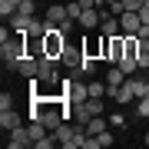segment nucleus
Masks as SVG:
<instances>
[{"label": "nucleus", "mask_w": 149, "mask_h": 149, "mask_svg": "<svg viewBox=\"0 0 149 149\" xmlns=\"http://www.w3.org/2000/svg\"><path fill=\"white\" fill-rule=\"evenodd\" d=\"M86 86H90V96H96V100H103V96L109 93V86H106V83H100V80H90Z\"/></svg>", "instance_id": "aec40b11"}, {"label": "nucleus", "mask_w": 149, "mask_h": 149, "mask_svg": "<svg viewBox=\"0 0 149 149\" xmlns=\"http://www.w3.org/2000/svg\"><path fill=\"white\" fill-rule=\"evenodd\" d=\"M17 7H20V0H0V13H3V20H10L17 13Z\"/></svg>", "instance_id": "4be33fe9"}, {"label": "nucleus", "mask_w": 149, "mask_h": 149, "mask_svg": "<svg viewBox=\"0 0 149 149\" xmlns=\"http://www.w3.org/2000/svg\"><path fill=\"white\" fill-rule=\"evenodd\" d=\"M123 7H126V10H139V7H143V0H123Z\"/></svg>", "instance_id": "c756f323"}, {"label": "nucleus", "mask_w": 149, "mask_h": 149, "mask_svg": "<svg viewBox=\"0 0 149 149\" xmlns=\"http://www.w3.org/2000/svg\"><path fill=\"white\" fill-rule=\"evenodd\" d=\"M119 27H123V33H136L139 27H143V17H139V10H126L119 17Z\"/></svg>", "instance_id": "9d476101"}, {"label": "nucleus", "mask_w": 149, "mask_h": 149, "mask_svg": "<svg viewBox=\"0 0 149 149\" xmlns=\"http://www.w3.org/2000/svg\"><path fill=\"white\" fill-rule=\"evenodd\" d=\"M23 56H27V43H23V33H13L10 40L0 43V60H3V66L10 70V73H17L23 63Z\"/></svg>", "instance_id": "f257e3e1"}, {"label": "nucleus", "mask_w": 149, "mask_h": 149, "mask_svg": "<svg viewBox=\"0 0 149 149\" xmlns=\"http://www.w3.org/2000/svg\"><path fill=\"white\" fill-rule=\"evenodd\" d=\"M56 63H60V60L47 56V53H40V66H37V80H40V83H60Z\"/></svg>", "instance_id": "20e7f679"}, {"label": "nucleus", "mask_w": 149, "mask_h": 149, "mask_svg": "<svg viewBox=\"0 0 149 149\" xmlns=\"http://www.w3.org/2000/svg\"><path fill=\"white\" fill-rule=\"evenodd\" d=\"M83 106H86V113H90V116H103V100H96V96H90Z\"/></svg>", "instance_id": "5701e85b"}, {"label": "nucleus", "mask_w": 149, "mask_h": 149, "mask_svg": "<svg viewBox=\"0 0 149 149\" xmlns=\"http://www.w3.org/2000/svg\"><path fill=\"white\" fill-rule=\"evenodd\" d=\"M139 17H143V23H149V7H139Z\"/></svg>", "instance_id": "2f4dec72"}, {"label": "nucleus", "mask_w": 149, "mask_h": 149, "mask_svg": "<svg viewBox=\"0 0 149 149\" xmlns=\"http://www.w3.org/2000/svg\"><path fill=\"white\" fill-rule=\"evenodd\" d=\"M0 126H3V133L23 126V123H20V113H13V106H10V109H0Z\"/></svg>", "instance_id": "2eb2a0df"}, {"label": "nucleus", "mask_w": 149, "mask_h": 149, "mask_svg": "<svg viewBox=\"0 0 149 149\" xmlns=\"http://www.w3.org/2000/svg\"><path fill=\"white\" fill-rule=\"evenodd\" d=\"M63 50H66V33L56 30V27H50L47 37H43V53L53 56V60H60V53H63Z\"/></svg>", "instance_id": "f03ea898"}, {"label": "nucleus", "mask_w": 149, "mask_h": 149, "mask_svg": "<svg viewBox=\"0 0 149 149\" xmlns=\"http://www.w3.org/2000/svg\"><path fill=\"white\" fill-rule=\"evenodd\" d=\"M136 116L149 119V96H143V100H139V106H136Z\"/></svg>", "instance_id": "393cba45"}, {"label": "nucleus", "mask_w": 149, "mask_h": 149, "mask_svg": "<svg viewBox=\"0 0 149 149\" xmlns=\"http://www.w3.org/2000/svg\"><path fill=\"white\" fill-rule=\"evenodd\" d=\"M103 13H106V10H96V7H86V10L80 13V20H76V23H80V27H83L86 33H93V30H100V23H103Z\"/></svg>", "instance_id": "6e6552de"}, {"label": "nucleus", "mask_w": 149, "mask_h": 149, "mask_svg": "<svg viewBox=\"0 0 149 149\" xmlns=\"http://www.w3.org/2000/svg\"><path fill=\"white\" fill-rule=\"evenodd\" d=\"M143 7H149V0H143Z\"/></svg>", "instance_id": "e433bc0d"}, {"label": "nucleus", "mask_w": 149, "mask_h": 149, "mask_svg": "<svg viewBox=\"0 0 149 149\" xmlns=\"http://www.w3.org/2000/svg\"><path fill=\"white\" fill-rule=\"evenodd\" d=\"M139 66H149V50H146V53H139Z\"/></svg>", "instance_id": "473e14b6"}, {"label": "nucleus", "mask_w": 149, "mask_h": 149, "mask_svg": "<svg viewBox=\"0 0 149 149\" xmlns=\"http://www.w3.org/2000/svg\"><path fill=\"white\" fill-rule=\"evenodd\" d=\"M66 13L73 17V20H80V13H83V7H80V0H76V3H66Z\"/></svg>", "instance_id": "a878e982"}, {"label": "nucleus", "mask_w": 149, "mask_h": 149, "mask_svg": "<svg viewBox=\"0 0 149 149\" xmlns=\"http://www.w3.org/2000/svg\"><path fill=\"white\" fill-rule=\"evenodd\" d=\"M103 50H106V37H103V33H100V37H90V40H83V53L86 56H103Z\"/></svg>", "instance_id": "f8f14e48"}, {"label": "nucleus", "mask_w": 149, "mask_h": 149, "mask_svg": "<svg viewBox=\"0 0 149 149\" xmlns=\"http://www.w3.org/2000/svg\"><path fill=\"white\" fill-rule=\"evenodd\" d=\"M13 106V96L10 93H0V109H10Z\"/></svg>", "instance_id": "c85d7f7f"}, {"label": "nucleus", "mask_w": 149, "mask_h": 149, "mask_svg": "<svg viewBox=\"0 0 149 149\" xmlns=\"http://www.w3.org/2000/svg\"><path fill=\"white\" fill-rule=\"evenodd\" d=\"M7 23H10V30H13V33H30V23H33V17H27V13H20V10H17V13H13Z\"/></svg>", "instance_id": "4468645a"}, {"label": "nucleus", "mask_w": 149, "mask_h": 149, "mask_svg": "<svg viewBox=\"0 0 149 149\" xmlns=\"http://www.w3.org/2000/svg\"><path fill=\"white\" fill-rule=\"evenodd\" d=\"M96 139H100V146H113V133H109V129H103Z\"/></svg>", "instance_id": "cd10ccee"}, {"label": "nucleus", "mask_w": 149, "mask_h": 149, "mask_svg": "<svg viewBox=\"0 0 149 149\" xmlns=\"http://www.w3.org/2000/svg\"><path fill=\"white\" fill-rule=\"evenodd\" d=\"M129 83H133V93H136V100L149 96V80H133V76H129Z\"/></svg>", "instance_id": "412c9836"}, {"label": "nucleus", "mask_w": 149, "mask_h": 149, "mask_svg": "<svg viewBox=\"0 0 149 149\" xmlns=\"http://www.w3.org/2000/svg\"><path fill=\"white\" fill-rule=\"evenodd\" d=\"M20 13H27V17H33V0H20V7H17Z\"/></svg>", "instance_id": "bb28decb"}, {"label": "nucleus", "mask_w": 149, "mask_h": 149, "mask_svg": "<svg viewBox=\"0 0 149 149\" xmlns=\"http://www.w3.org/2000/svg\"><path fill=\"white\" fill-rule=\"evenodd\" d=\"M116 66H119V70H123V73H126V76H133L136 70H139V60H136V56H123V60H119Z\"/></svg>", "instance_id": "6ab92c4d"}, {"label": "nucleus", "mask_w": 149, "mask_h": 149, "mask_svg": "<svg viewBox=\"0 0 149 149\" xmlns=\"http://www.w3.org/2000/svg\"><path fill=\"white\" fill-rule=\"evenodd\" d=\"M83 56H86V53H83V47L76 50V47H70V43H66V50L60 53V63H63V66H70V70H80Z\"/></svg>", "instance_id": "1a4fd4ad"}, {"label": "nucleus", "mask_w": 149, "mask_h": 149, "mask_svg": "<svg viewBox=\"0 0 149 149\" xmlns=\"http://www.w3.org/2000/svg\"><path fill=\"white\" fill-rule=\"evenodd\" d=\"M43 20H47V27H56V30H63L73 17L66 13V3H56V7H50L47 13H43Z\"/></svg>", "instance_id": "39448f33"}, {"label": "nucleus", "mask_w": 149, "mask_h": 149, "mask_svg": "<svg viewBox=\"0 0 149 149\" xmlns=\"http://www.w3.org/2000/svg\"><path fill=\"white\" fill-rule=\"evenodd\" d=\"M143 143H146V146H149V133H146V136H143Z\"/></svg>", "instance_id": "c9c22d12"}, {"label": "nucleus", "mask_w": 149, "mask_h": 149, "mask_svg": "<svg viewBox=\"0 0 149 149\" xmlns=\"http://www.w3.org/2000/svg\"><path fill=\"white\" fill-rule=\"evenodd\" d=\"M37 66H40V56H30V53H27L17 73H20V76H27V80H33V76H37Z\"/></svg>", "instance_id": "dca6fc26"}, {"label": "nucleus", "mask_w": 149, "mask_h": 149, "mask_svg": "<svg viewBox=\"0 0 149 149\" xmlns=\"http://www.w3.org/2000/svg\"><path fill=\"white\" fill-rule=\"evenodd\" d=\"M100 33H103V37H119V33H123L119 17H113V13L106 10V13H103V23H100Z\"/></svg>", "instance_id": "9b49d317"}, {"label": "nucleus", "mask_w": 149, "mask_h": 149, "mask_svg": "<svg viewBox=\"0 0 149 149\" xmlns=\"http://www.w3.org/2000/svg\"><path fill=\"white\" fill-rule=\"evenodd\" d=\"M96 3H100V0H80V7H83V10H86V7H96Z\"/></svg>", "instance_id": "72a5a7b5"}, {"label": "nucleus", "mask_w": 149, "mask_h": 149, "mask_svg": "<svg viewBox=\"0 0 149 149\" xmlns=\"http://www.w3.org/2000/svg\"><path fill=\"white\" fill-rule=\"evenodd\" d=\"M66 100H70V106L86 103V100H90V86H86V83H76V80H66Z\"/></svg>", "instance_id": "0eeeda50"}, {"label": "nucleus", "mask_w": 149, "mask_h": 149, "mask_svg": "<svg viewBox=\"0 0 149 149\" xmlns=\"http://www.w3.org/2000/svg\"><path fill=\"white\" fill-rule=\"evenodd\" d=\"M113 100H116V103H133L136 100V93H133V83H123V86H116V90H113Z\"/></svg>", "instance_id": "f3484780"}, {"label": "nucleus", "mask_w": 149, "mask_h": 149, "mask_svg": "<svg viewBox=\"0 0 149 149\" xmlns=\"http://www.w3.org/2000/svg\"><path fill=\"white\" fill-rule=\"evenodd\" d=\"M126 80H129V76L123 73L116 63H109V73H106V86H109V93H106V96H113V90H116V86H123Z\"/></svg>", "instance_id": "ddd939ff"}, {"label": "nucleus", "mask_w": 149, "mask_h": 149, "mask_svg": "<svg viewBox=\"0 0 149 149\" xmlns=\"http://www.w3.org/2000/svg\"><path fill=\"white\" fill-rule=\"evenodd\" d=\"M106 126H109V119H106V116H93L90 123H86V133H90V136H100Z\"/></svg>", "instance_id": "a211bd4d"}, {"label": "nucleus", "mask_w": 149, "mask_h": 149, "mask_svg": "<svg viewBox=\"0 0 149 149\" xmlns=\"http://www.w3.org/2000/svg\"><path fill=\"white\" fill-rule=\"evenodd\" d=\"M80 73H83V76H93V73H96V60H93V56H83Z\"/></svg>", "instance_id": "b1692460"}, {"label": "nucleus", "mask_w": 149, "mask_h": 149, "mask_svg": "<svg viewBox=\"0 0 149 149\" xmlns=\"http://www.w3.org/2000/svg\"><path fill=\"white\" fill-rule=\"evenodd\" d=\"M123 56H126V33H119V37H106L103 60H109V63H119Z\"/></svg>", "instance_id": "7ed1b4c3"}, {"label": "nucleus", "mask_w": 149, "mask_h": 149, "mask_svg": "<svg viewBox=\"0 0 149 149\" xmlns=\"http://www.w3.org/2000/svg\"><path fill=\"white\" fill-rule=\"evenodd\" d=\"M7 146H10V149H27V146H33L30 126H17V129H10V133H7Z\"/></svg>", "instance_id": "423d86ee"}, {"label": "nucleus", "mask_w": 149, "mask_h": 149, "mask_svg": "<svg viewBox=\"0 0 149 149\" xmlns=\"http://www.w3.org/2000/svg\"><path fill=\"white\" fill-rule=\"evenodd\" d=\"M109 123H113V126H126V119H123L119 113H113V116H109Z\"/></svg>", "instance_id": "7c9ffc66"}, {"label": "nucleus", "mask_w": 149, "mask_h": 149, "mask_svg": "<svg viewBox=\"0 0 149 149\" xmlns=\"http://www.w3.org/2000/svg\"><path fill=\"white\" fill-rule=\"evenodd\" d=\"M109 3H123V0H106V7H109Z\"/></svg>", "instance_id": "f704fd0d"}]
</instances>
